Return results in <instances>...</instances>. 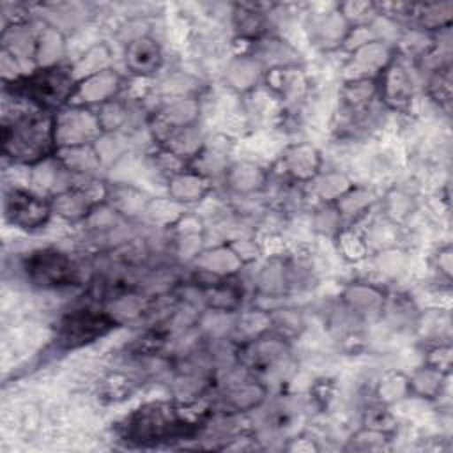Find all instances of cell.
Returning a JSON list of instances; mask_svg holds the SVG:
<instances>
[{"label":"cell","instance_id":"1","mask_svg":"<svg viewBox=\"0 0 453 453\" xmlns=\"http://www.w3.org/2000/svg\"><path fill=\"white\" fill-rule=\"evenodd\" d=\"M191 409L193 402H147L122 419L119 435L122 441L136 446H157L172 441L195 439L207 426L212 412L193 416Z\"/></svg>","mask_w":453,"mask_h":453},{"label":"cell","instance_id":"2","mask_svg":"<svg viewBox=\"0 0 453 453\" xmlns=\"http://www.w3.org/2000/svg\"><path fill=\"white\" fill-rule=\"evenodd\" d=\"M57 152L55 113L32 106L2 120V154L16 165L34 166Z\"/></svg>","mask_w":453,"mask_h":453},{"label":"cell","instance_id":"3","mask_svg":"<svg viewBox=\"0 0 453 453\" xmlns=\"http://www.w3.org/2000/svg\"><path fill=\"white\" fill-rule=\"evenodd\" d=\"M78 80L74 78L71 65H50L37 67L32 73L4 81L5 90H11L16 101H27L28 104L57 113L58 110L71 104Z\"/></svg>","mask_w":453,"mask_h":453},{"label":"cell","instance_id":"4","mask_svg":"<svg viewBox=\"0 0 453 453\" xmlns=\"http://www.w3.org/2000/svg\"><path fill=\"white\" fill-rule=\"evenodd\" d=\"M290 342L273 333L271 329L264 334L237 345V365L267 384L269 379L283 375L292 359Z\"/></svg>","mask_w":453,"mask_h":453},{"label":"cell","instance_id":"5","mask_svg":"<svg viewBox=\"0 0 453 453\" xmlns=\"http://www.w3.org/2000/svg\"><path fill=\"white\" fill-rule=\"evenodd\" d=\"M119 327L120 324L104 308L81 306L58 320L55 342L64 350H74L97 342Z\"/></svg>","mask_w":453,"mask_h":453},{"label":"cell","instance_id":"6","mask_svg":"<svg viewBox=\"0 0 453 453\" xmlns=\"http://www.w3.org/2000/svg\"><path fill=\"white\" fill-rule=\"evenodd\" d=\"M27 281L39 290H58L78 283L74 260L58 248L34 250L23 262Z\"/></svg>","mask_w":453,"mask_h":453},{"label":"cell","instance_id":"7","mask_svg":"<svg viewBox=\"0 0 453 453\" xmlns=\"http://www.w3.org/2000/svg\"><path fill=\"white\" fill-rule=\"evenodd\" d=\"M53 216L51 200L27 188H7L4 191V218L9 225L34 232L44 228Z\"/></svg>","mask_w":453,"mask_h":453},{"label":"cell","instance_id":"8","mask_svg":"<svg viewBox=\"0 0 453 453\" xmlns=\"http://www.w3.org/2000/svg\"><path fill=\"white\" fill-rule=\"evenodd\" d=\"M104 134L96 108L67 104L55 113L57 150L64 147L94 145Z\"/></svg>","mask_w":453,"mask_h":453},{"label":"cell","instance_id":"9","mask_svg":"<svg viewBox=\"0 0 453 453\" xmlns=\"http://www.w3.org/2000/svg\"><path fill=\"white\" fill-rule=\"evenodd\" d=\"M379 99L395 111H407L416 94V71L412 60L396 51L395 58L377 76Z\"/></svg>","mask_w":453,"mask_h":453},{"label":"cell","instance_id":"10","mask_svg":"<svg viewBox=\"0 0 453 453\" xmlns=\"http://www.w3.org/2000/svg\"><path fill=\"white\" fill-rule=\"evenodd\" d=\"M106 198V182L97 179H78L69 189L51 196L53 214L69 221L83 223L85 218Z\"/></svg>","mask_w":453,"mask_h":453},{"label":"cell","instance_id":"11","mask_svg":"<svg viewBox=\"0 0 453 453\" xmlns=\"http://www.w3.org/2000/svg\"><path fill=\"white\" fill-rule=\"evenodd\" d=\"M200 103L196 96L168 99L161 108H157L147 120L149 133L157 145H161L173 131L198 124Z\"/></svg>","mask_w":453,"mask_h":453},{"label":"cell","instance_id":"12","mask_svg":"<svg viewBox=\"0 0 453 453\" xmlns=\"http://www.w3.org/2000/svg\"><path fill=\"white\" fill-rule=\"evenodd\" d=\"M278 165L283 179L306 186L322 172V154L311 143H292L283 150Z\"/></svg>","mask_w":453,"mask_h":453},{"label":"cell","instance_id":"13","mask_svg":"<svg viewBox=\"0 0 453 453\" xmlns=\"http://www.w3.org/2000/svg\"><path fill=\"white\" fill-rule=\"evenodd\" d=\"M124 88V78L117 73V69L108 67L96 74H90L78 81L71 104L97 108L108 101H113L120 96Z\"/></svg>","mask_w":453,"mask_h":453},{"label":"cell","instance_id":"14","mask_svg":"<svg viewBox=\"0 0 453 453\" xmlns=\"http://www.w3.org/2000/svg\"><path fill=\"white\" fill-rule=\"evenodd\" d=\"M269 396V386L246 372V375L241 380H234L225 386L221 393V405L228 409L230 414H242L255 411L265 403Z\"/></svg>","mask_w":453,"mask_h":453},{"label":"cell","instance_id":"15","mask_svg":"<svg viewBox=\"0 0 453 453\" xmlns=\"http://www.w3.org/2000/svg\"><path fill=\"white\" fill-rule=\"evenodd\" d=\"M165 57L159 42L150 35H136L126 44L124 65L136 78H152L163 67Z\"/></svg>","mask_w":453,"mask_h":453},{"label":"cell","instance_id":"16","mask_svg":"<svg viewBox=\"0 0 453 453\" xmlns=\"http://www.w3.org/2000/svg\"><path fill=\"white\" fill-rule=\"evenodd\" d=\"M396 46L384 41H372L350 53L347 71L350 76L347 80L357 78H377L388 64L395 58Z\"/></svg>","mask_w":453,"mask_h":453},{"label":"cell","instance_id":"17","mask_svg":"<svg viewBox=\"0 0 453 453\" xmlns=\"http://www.w3.org/2000/svg\"><path fill=\"white\" fill-rule=\"evenodd\" d=\"M234 142L225 134H216L212 138H205L198 154L189 161V168L198 172L207 179L225 177L230 163Z\"/></svg>","mask_w":453,"mask_h":453},{"label":"cell","instance_id":"18","mask_svg":"<svg viewBox=\"0 0 453 453\" xmlns=\"http://www.w3.org/2000/svg\"><path fill=\"white\" fill-rule=\"evenodd\" d=\"M30 189L48 198L69 189L78 180L57 157V152L51 157L30 166Z\"/></svg>","mask_w":453,"mask_h":453},{"label":"cell","instance_id":"19","mask_svg":"<svg viewBox=\"0 0 453 453\" xmlns=\"http://www.w3.org/2000/svg\"><path fill=\"white\" fill-rule=\"evenodd\" d=\"M350 28H352L350 23L336 7L326 14H319L311 18L308 30H310V39L317 48L324 51H333L343 46Z\"/></svg>","mask_w":453,"mask_h":453},{"label":"cell","instance_id":"20","mask_svg":"<svg viewBox=\"0 0 453 453\" xmlns=\"http://www.w3.org/2000/svg\"><path fill=\"white\" fill-rule=\"evenodd\" d=\"M250 55L258 60V64L267 71L274 67H296L301 65L299 51L290 46L287 41L276 35H264L253 42H250Z\"/></svg>","mask_w":453,"mask_h":453},{"label":"cell","instance_id":"21","mask_svg":"<svg viewBox=\"0 0 453 453\" xmlns=\"http://www.w3.org/2000/svg\"><path fill=\"white\" fill-rule=\"evenodd\" d=\"M342 301L356 315L375 317L386 310L388 294L384 288L373 283L356 281L343 288Z\"/></svg>","mask_w":453,"mask_h":453},{"label":"cell","instance_id":"22","mask_svg":"<svg viewBox=\"0 0 453 453\" xmlns=\"http://www.w3.org/2000/svg\"><path fill=\"white\" fill-rule=\"evenodd\" d=\"M379 99L377 78L345 80L340 88V104L349 119H359Z\"/></svg>","mask_w":453,"mask_h":453},{"label":"cell","instance_id":"23","mask_svg":"<svg viewBox=\"0 0 453 453\" xmlns=\"http://www.w3.org/2000/svg\"><path fill=\"white\" fill-rule=\"evenodd\" d=\"M172 242L173 251L182 260H195L196 255L202 251L203 242V223L198 216L186 212L179 221H175L172 226Z\"/></svg>","mask_w":453,"mask_h":453},{"label":"cell","instance_id":"24","mask_svg":"<svg viewBox=\"0 0 453 453\" xmlns=\"http://www.w3.org/2000/svg\"><path fill=\"white\" fill-rule=\"evenodd\" d=\"M152 196H149L140 188L127 184V182H110L106 184V198L104 202L117 211L126 219L142 218L149 202Z\"/></svg>","mask_w":453,"mask_h":453},{"label":"cell","instance_id":"25","mask_svg":"<svg viewBox=\"0 0 453 453\" xmlns=\"http://www.w3.org/2000/svg\"><path fill=\"white\" fill-rule=\"evenodd\" d=\"M211 189H212V180L191 168H186L184 172L166 180V191H168L166 196H170L172 200L182 205L202 202L211 193Z\"/></svg>","mask_w":453,"mask_h":453},{"label":"cell","instance_id":"26","mask_svg":"<svg viewBox=\"0 0 453 453\" xmlns=\"http://www.w3.org/2000/svg\"><path fill=\"white\" fill-rule=\"evenodd\" d=\"M193 264L196 271H202L218 278L234 276L244 265L242 258L228 242L219 244L212 250H202L193 260Z\"/></svg>","mask_w":453,"mask_h":453},{"label":"cell","instance_id":"27","mask_svg":"<svg viewBox=\"0 0 453 453\" xmlns=\"http://www.w3.org/2000/svg\"><path fill=\"white\" fill-rule=\"evenodd\" d=\"M57 157L76 179H97L104 166L96 145L64 147L57 150Z\"/></svg>","mask_w":453,"mask_h":453},{"label":"cell","instance_id":"28","mask_svg":"<svg viewBox=\"0 0 453 453\" xmlns=\"http://www.w3.org/2000/svg\"><path fill=\"white\" fill-rule=\"evenodd\" d=\"M225 184L237 195H253L265 189L269 172L251 161L232 163L225 173Z\"/></svg>","mask_w":453,"mask_h":453},{"label":"cell","instance_id":"29","mask_svg":"<svg viewBox=\"0 0 453 453\" xmlns=\"http://www.w3.org/2000/svg\"><path fill=\"white\" fill-rule=\"evenodd\" d=\"M203 308L225 311V313H237L244 301V287L237 280V276H226L219 280L214 287L202 292Z\"/></svg>","mask_w":453,"mask_h":453},{"label":"cell","instance_id":"30","mask_svg":"<svg viewBox=\"0 0 453 453\" xmlns=\"http://www.w3.org/2000/svg\"><path fill=\"white\" fill-rule=\"evenodd\" d=\"M264 73L265 69L258 64V60H255L250 53H242L230 60L225 71V80L230 88L239 94H246L264 80Z\"/></svg>","mask_w":453,"mask_h":453},{"label":"cell","instance_id":"31","mask_svg":"<svg viewBox=\"0 0 453 453\" xmlns=\"http://www.w3.org/2000/svg\"><path fill=\"white\" fill-rule=\"evenodd\" d=\"M264 83L281 101H296L306 85L301 65L274 67L264 73Z\"/></svg>","mask_w":453,"mask_h":453},{"label":"cell","instance_id":"32","mask_svg":"<svg viewBox=\"0 0 453 453\" xmlns=\"http://www.w3.org/2000/svg\"><path fill=\"white\" fill-rule=\"evenodd\" d=\"M260 4H237L234 7V28L242 41L253 42L267 35V12Z\"/></svg>","mask_w":453,"mask_h":453},{"label":"cell","instance_id":"33","mask_svg":"<svg viewBox=\"0 0 453 453\" xmlns=\"http://www.w3.org/2000/svg\"><path fill=\"white\" fill-rule=\"evenodd\" d=\"M65 55V39L53 25H44L37 30L35 41V67L58 65Z\"/></svg>","mask_w":453,"mask_h":453},{"label":"cell","instance_id":"34","mask_svg":"<svg viewBox=\"0 0 453 453\" xmlns=\"http://www.w3.org/2000/svg\"><path fill=\"white\" fill-rule=\"evenodd\" d=\"M311 193L322 203H334L340 200L354 184L350 179L340 172H320L311 182H308Z\"/></svg>","mask_w":453,"mask_h":453},{"label":"cell","instance_id":"35","mask_svg":"<svg viewBox=\"0 0 453 453\" xmlns=\"http://www.w3.org/2000/svg\"><path fill=\"white\" fill-rule=\"evenodd\" d=\"M203 142H205V136L198 129V124H191L173 131L161 145L189 163L198 154Z\"/></svg>","mask_w":453,"mask_h":453},{"label":"cell","instance_id":"36","mask_svg":"<svg viewBox=\"0 0 453 453\" xmlns=\"http://www.w3.org/2000/svg\"><path fill=\"white\" fill-rule=\"evenodd\" d=\"M448 377L449 375L439 372L437 368L423 365L412 375H409L411 395H418V396L426 398V400H435V398L441 396L442 388H444V380Z\"/></svg>","mask_w":453,"mask_h":453},{"label":"cell","instance_id":"37","mask_svg":"<svg viewBox=\"0 0 453 453\" xmlns=\"http://www.w3.org/2000/svg\"><path fill=\"white\" fill-rule=\"evenodd\" d=\"M111 51L104 42H97L94 46H90L76 62L71 64V71L74 74V78L80 81L90 74H96L103 69L111 67Z\"/></svg>","mask_w":453,"mask_h":453},{"label":"cell","instance_id":"38","mask_svg":"<svg viewBox=\"0 0 453 453\" xmlns=\"http://www.w3.org/2000/svg\"><path fill=\"white\" fill-rule=\"evenodd\" d=\"M186 214V205L172 200L170 196L165 198H150L143 218H147L150 223L157 226H172L175 221H179Z\"/></svg>","mask_w":453,"mask_h":453},{"label":"cell","instance_id":"39","mask_svg":"<svg viewBox=\"0 0 453 453\" xmlns=\"http://www.w3.org/2000/svg\"><path fill=\"white\" fill-rule=\"evenodd\" d=\"M269 319H271V331L283 336L288 342L301 336V333L304 331V319L294 308H271Z\"/></svg>","mask_w":453,"mask_h":453},{"label":"cell","instance_id":"40","mask_svg":"<svg viewBox=\"0 0 453 453\" xmlns=\"http://www.w3.org/2000/svg\"><path fill=\"white\" fill-rule=\"evenodd\" d=\"M375 202V196L366 188H357L356 184L340 198L334 202L336 211L340 212L342 219H352L361 214H365L366 209Z\"/></svg>","mask_w":453,"mask_h":453},{"label":"cell","instance_id":"41","mask_svg":"<svg viewBox=\"0 0 453 453\" xmlns=\"http://www.w3.org/2000/svg\"><path fill=\"white\" fill-rule=\"evenodd\" d=\"M377 402L384 403V405H391L395 402H400L403 398H407L411 395V388H409V377L403 373H389L386 375L379 386H377Z\"/></svg>","mask_w":453,"mask_h":453},{"label":"cell","instance_id":"42","mask_svg":"<svg viewBox=\"0 0 453 453\" xmlns=\"http://www.w3.org/2000/svg\"><path fill=\"white\" fill-rule=\"evenodd\" d=\"M426 92L428 96L444 110L449 108L451 103V73L449 64L437 67L432 71L428 81H426Z\"/></svg>","mask_w":453,"mask_h":453},{"label":"cell","instance_id":"43","mask_svg":"<svg viewBox=\"0 0 453 453\" xmlns=\"http://www.w3.org/2000/svg\"><path fill=\"white\" fill-rule=\"evenodd\" d=\"M391 434L375 430L370 426L359 428L347 444V449H357V451H375V449H386L389 446Z\"/></svg>","mask_w":453,"mask_h":453},{"label":"cell","instance_id":"44","mask_svg":"<svg viewBox=\"0 0 453 453\" xmlns=\"http://www.w3.org/2000/svg\"><path fill=\"white\" fill-rule=\"evenodd\" d=\"M150 161H152V166L166 177V180L180 172H184L186 168H189V163L186 159H182L180 156H177L175 152L168 150L166 147L163 145H157L152 154H150Z\"/></svg>","mask_w":453,"mask_h":453},{"label":"cell","instance_id":"45","mask_svg":"<svg viewBox=\"0 0 453 453\" xmlns=\"http://www.w3.org/2000/svg\"><path fill=\"white\" fill-rule=\"evenodd\" d=\"M315 226L320 234L327 235H338L343 230V219L334 203H322L315 214Z\"/></svg>","mask_w":453,"mask_h":453},{"label":"cell","instance_id":"46","mask_svg":"<svg viewBox=\"0 0 453 453\" xmlns=\"http://www.w3.org/2000/svg\"><path fill=\"white\" fill-rule=\"evenodd\" d=\"M365 426H370V428H375V430H382V432L393 434V430H395V426H396V419H395V416L391 414V411L388 409V405L377 402V405H373V407H370V409L366 411Z\"/></svg>","mask_w":453,"mask_h":453},{"label":"cell","instance_id":"47","mask_svg":"<svg viewBox=\"0 0 453 453\" xmlns=\"http://www.w3.org/2000/svg\"><path fill=\"white\" fill-rule=\"evenodd\" d=\"M134 388H136V384L133 382V379L120 373V372L111 373L104 380V395L113 402L124 400L127 395H131L134 391Z\"/></svg>","mask_w":453,"mask_h":453},{"label":"cell","instance_id":"48","mask_svg":"<svg viewBox=\"0 0 453 453\" xmlns=\"http://www.w3.org/2000/svg\"><path fill=\"white\" fill-rule=\"evenodd\" d=\"M425 365L434 366V368H437L439 372L449 375V372H451V345H449V342L435 343V345L426 352Z\"/></svg>","mask_w":453,"mask_h":453},{"label":"cell","instance_id":"49","mask_svg":"<svg viewBox=\"0 0 453 453\" xmlns=\"http://www.w3.org/2000/svg\"><path fill=\"white\" fill-rule=\"evenodd\" d=\"M338 241L342 244V251L347 258L350 260H359L365 257V251H366V246L363 242V239L350 228H343L338 235Z\"/></svg>","mask_w":453,"mask_h":453},{"label":"cell","instance_id":"50","mask_svg":"<svg viewBox=\"0 0 453 453\" xmlns=\"http://www.w3.org/2000/svg\"><path fill=\"white\" fill-rule=\"evenodd\" d=\"M435 260H437L439 273L449 281L451 280V246L446 244L444 248H441L439 253L435 255Z\"/></svg>","mask_w":453,"mask_h":453}]
</instances>
